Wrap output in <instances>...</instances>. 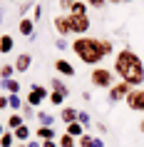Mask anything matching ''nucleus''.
Listing matches in <instances>:
<instances>
[{
    "instance_id": "obj_20",
    "label": "nucleus",
    "mask_w": 144,
    "mask_h": 147,
    "mask_svg": "<svg viewBox=\"0 0 144 147\" xmlns=\"http://www.w3.org/2000/svg\"><path fill=\"white\" fill-rule=\"evenodd\" d=\"M25 102H27V105H32V107L38 110V107H40V105H42L45 100H42V97H40V95L35 92V90H27V92H25Z\"/></svg>"
},
{
    "instance_id": "obj_5",
    "label": "nucleus",
    "mask_w": 144,
    "mask_h": 147,
    "mask_svg": "<svg viewBox=\"0 0 144 147\" xmlns=\"http://www.w3.org/2000/svg\"><path fill=\"white\" fill-rule=\"evenodd\" d=\"M70 18V25H72V32H75L77 38L84 35V32H90V15H75V13H67Z\"/></svg>"
},
{
    "instance_id": "obj_17",
    "label": "nucleus",
    "mask_w": 144,
    "mask_h": 147,
    "mask_svg": "<svg viewBox=\"0 0 144 147\" xmlns=\"http://www.w3.org/2000/svg\"><path fill=\"white\" fill-rule=\"evenodd\" d=\"M20 125H25V117L20 115V112H13V115H8V120H5V127H8V130H17Z\"/></svg>"
},
{
    "instance_id": "obj_42",
    "label": "nucleus",
    "mask_w": 144,
    "mask_h": 147,
    "mask_svg": "<svg viewBox=\"0 0 144 147\" xmlns=\"http://www.w3.org/2000/svg\"><path fill=\"white\" fill-rule=\"evenodd\" d=\"M107 3H112V5H119L122 0H107Z\"/></svg>"
},
{
    "instance_id": "obj_44",
    "label": "nucleus",
    "mask_w": 144,
    "mask_h": 147,
    "mask_svg": "<svg viewBox=\"0 0 144 147\" xmlns=\"http://www.w3.org/2000/svg\"><path fill=\"white\" fill-rule=\"evenodd\" d=\"M139 130H142V132H144V120H142V122H139Z\"/></svg>"
},
{
    "instance_id": "obj_16",
    "label": "nucleus",
    "mask_w": 144,
    "mask_h": 147,
    "mask_svg": "<svg viewBox=\"0 0 144 147\" xmlns=\"http://www.w3.org/2000/svg\"><path fill=\"white\" fill-rule=\"evenodd\" d=\"M13 47H15V40H13V35H8V32H3L0 35V53H13Z\"/></svg>"
},
{
    "instance_id": "obj_39",
    "label": "nucleus",
    "mask_w": 144,
    "mask_h": 147,
    "mask_svg": "<svg viewBox=\"0 0 144 147\" xmlns=\"http://www.w3.org/2000/svg\"><path fill=\"white\" fill-rule=\"evenodd\" d=\"M94 127H97V132H107V125H104V122H97Z\"/></svg>"
},
{
    "instance_id": "obj_11",
    "label": "nucleus",
    "mask_w": 144,
    "mask_h": 147,
    "mask_svg": "<svg viewBox=\"0 0 144 147\" xmlns=\"http://www.w3.org/2000/svg\"><path fill=\"white\" fill-rule=\"evenodd\" d=\"M13 65H15L17 72H27V70H30V65H32V55H30V53H20V55L15 57V62H13Z\"/></svg>"
},
{
    "instance_id": "obj_10",
    "label": "nucleus",
    "mask_w": 144,
    "mask_h": 147,
    "mask_svg": "<svg viewBox=\"0 0 144 147\" xmlns=\"http://www.w3.org/2000/svg\"><path fill=\"white\" fill-rule=\"evenodd\" d=\"M77 115H80V110L70 107V105H65V107L60 110V120H62V125H65V127H67V125H72V122H77Z\"/></svg>"
},
{
    "instance_id": "obj_12",
    "label": "nucleus",
    "mask_w": 144,
    "mask_h": 147,
    "mask_svg": "<svg viewBox=\"0 0 144 147\" xmlns=\"http://www.w3.org/2000/svg\"><path fill=\"white\" fill-rule=\"evenodd\" d=\"M35 140H40V142H47V140H57V132H55V127H45V125H38V130H35Z\"/></svg>"
},
{
    "instance_id": "obj_30",
    "label": "nucleus",
    "mask_w": 144,
    "mask_h": 147,
    "mask_svg": "<svg viewBox=\"0 0 144 147\" xmlns=\"http://www.w3.org/2000/svg\"><path fill=\"white\" fill-rule=\"evenodd\" d=\"M94 145V135H90V132H84L82 137L77 140V147H92Z\"/></svg>"
},
{
    "instance_id": "obj_27",
    "label": "nucleus",
    "mask_w": 144,
    "mask_h": 147,
    "mask_svg": "<svg viewBox=\"0 0 144 147\" xmlns=\"http://www.w3.org/2000/svg\"><path fill=\"white\" fill-rule=\"evenodd\" d=\"M30 90H35V92H38L40 97H42V100H50V92H52V90H47L45 85H38V82H32V85H30Z\"/></svg>"
},
{
    "instance_id": "obj_14",
    "label": "nucleus",
    "mask_w": 144,
    "mask_h": 147,
    "mask_svg": "<svg viewBox=\"0 0 144 147\" xmlns=\"http://www.w3.org/2000/svg\"><path fill=\"white\" fill-rule=\"evenodd\" d=\"M13 132H15V140H17V142H30V140L35 137V132L27 127V122L20 125V127H17V130H13Z\"/></svg>"
},
{
    "instance_id": "obj_26",
    "label": "nucleus",
    "mask_w": 144,
    "mask_h": 147,
    "mask_svg": "<svg viewBox=\"0 0 144 147\" xmlns=\"http://www.w3.org/2000/svg\"><path fill=\"white\" fill-rule=\"evenodd\" d=\"M87 8H90V5H87L84 0H75V5H72L70 13H75V15H87Z\"/></svg>"
},
{
    "instance_id": "obj_48",
    "label": "nucleus",
    "mask_w": 144,
    "mask_h": 147,
    "mask_svg": "<svg viewBox=\"0 0 144 147\" xmlns=\"http://www.w3.org/2000/svg\"><path fill=\"white\" fill-rule=\"evenodd\" d=\"M32 3H35V0H32Z\"/></svg>"
},
{
    "instance_id": "obj_19",
    "label": "nucleus",
    "mask_w": 144,
    "mask_h": 147,
    "mask_svg": "<svg viewBox=\"0 0 144 147\" xmlns=\"http://www.w3.org/2000/svg\"><path fill=\"white\" fill-rule=\"evenodd\" d=\"M65 132H67V135H72L75 140H80V137H82V135H84L87 130H84V125H80V122H72V125H67V127H65Z\"/></svg>"
},
{
    "instance_id": "obj_3",
    "label": "nucleus",
    "mask_w": 144,
    "mask_h": 147,
    "mask_svg": "<svg viewBox=\"0 0 144 147\" xmlns=\"http://www.w3.org/2000/svg\"><path fill=\"white\" fill-rule=\"evenodd\" d=\"M114 70H109V67H92V72H90V82H92V87H97V90H109V87L114 85Z\"/></svg>"
},
{
    "instance_id": "obj_35",
    "label": "nucleus",
    "mask_w": 144,
    "mask_h": 147,
    "mask_svg": "<svg viewBox=\"0 0 144 147\" xmlns=\"http://www.w3.org/2000/svg\"><path fill=\"white\" fill-rule=\"evenodd\" d=\"M70 45H72V42H67V38H57L55 40V47H57V50H67Z\"/></svg>"
},
{
    "instance_id": "obj_21",
    "label": "nucleus",
    "mask_w": 144,
    "mask_h": 147,
    "mask_svg": "<svg viewBox=\"0 0 144 147\" xmlns=\"http://www.w3.org/2000/svg\"><path fill=\"white\" fill-rule=\"evenodd\" d=\"M38 122L45 125V127H52V125H55V115L45 112V110H38Z\"/></svg>"
},
{
    "instance_id": "obj_38",
    "label": "nucleus",
    "mask_w": 144,
    "mask_h": 147,
    "mask_svg": "<svg viewBox=\"0 0 144 147\" xmlns=\"http://www.w3.org/2000/svg\"><path fill=\"white\" fill-rule=\"evenodd\" d=\"M42 147H60V145H57V140H47V142H42Z\"/></svg>"
},
{
    "instance_id": "obj_9",
    "label": "nucleus",
    "mask_w": 144,
    "mask_h": 147,
    "mask_svg": "<svg viewBox=\"0 0 144 147\" xmlns=\"http://www.w3.org/2000/svg\"><path fill=\"white\" fill-rule=\"evenodd\" d=\"M35 28H38V23L32 18H20V23H17V32L27 40H35Z\"/></svg>"
},
{
    "instance_id": "obj_45",
    "label": "nucleus",
    "mask_w": 144,
    "mask_h": 147,
    "mask_svg": "<svg viewBox=\"0 0 144 147\" xmlns=\"http://www.w3.org/2000/svg\"><path fill=\"white\" fill-rule=\"evenodd\" d=\"M0 23H3V13H0Z\"/></svg>"
},
{
    "instance_id": "obj_31",
    "label": "nucleus",
    "mask_w": 144,
    "mask_h": 147,
    "mask_svg": "<svg viewBox=\"0 0 144 147\" xmlns=\"http://www.w3.org/2000/svg\"><path fill=\"white\" fill-rule=\"evenodd\" d=\"M50 105H55V107H62L65 105V95H60V92H50Z\"/></svg>"
},
{
    "instance_id": "obj_36",
    "label": "nucleus",
    "mask_w": 144,
    "mask_h": 147,
    "mask_svg": "<svg viewBox=\"0 0 144 147\" xmlns=\"http://www.w3.org/2000/svg\"><path fill=\"white\" fill-rule=\"evenodd\" d=\"M8 107H10V97H8V95H3V92H0V112H5Z\"/></svg>"
},
{
    "instance_id": "obj_8",
    "label": "nucleus",
    "mask_w": 144,
    "mask_h": 147,
    "mask_svg": "<svg viewBox=\"0 0 144 147\" xmlns=\"http://www.w3.org/2000/svg\"><path fill=\"white\" fill-rule=\"evenodd\" d=\"M52 67H55V72L60 75V78H75L77 72H75V65L70 60H65V57H57V60L52 62Z\"/></svg>"
},
{
    "instance_id": "obj_13",
    "label": "nucleus",
    "mask_w": 144,
    "mask_h": 147,
    "mask_svg": "<svg viewBox=\"0 0 144 147\" xmlns=\"http://www.w3.org/2000/svg\"><path fill=\"white\" fill-rule=\"evenodd\" d=\"M50 90H52V92H60V95H65V97L70 95V87H67V82H65V80H62L60 75H55V78L50 80Z\"/></svg>"
},
{
    "instance_id": "obj_23",
    "label": "nucleus",
    "mask_w": 144,
    "mask_h": 147,
    "mask_svg": "<svg viewBox=\"0 0 144 147\" xmlns=\"http://www.w3.org/2000/svg\"><path fill=\"white\" fill-rule=\"evenodd\" d=\"M57 145L60 147H77V140L72 135H67V132H62L60 137H57Z\"/></svg>"
},
{
    "instance_id": "obj_29",
    "label": "nucleus",
    "mask_w": 144,
    "mask_h": 147,
    "mask_svg": "<svg viewBox=\"0 0 144 147\" xmlns=\"http://www.w3.org/2000/svg\"><path fill=\"white\" fill-rule=\"evenodd\" d=\"M20 115H23V117H25V122H27L30 117H38V110L32 107V105H27V102H25V105H23V110H20Z\"/></svg>"
},
{
    "instance_id": "obj_24",
    "label": "nucleus",
    "mask_w": 144,
    "mask_h": 147,
    "mask_svg": "<svg viewBox=\"0 0 144 147\" xmlns=\"http://www.w3.org/2000/svg\"><path fill=\"white\" fill-rule=\"evenodd\" d=\"M99 47H102V55H114V42L109 38H99Z\"/></svg>"
},
{
    "instance_id": "obj_37",
    "label": "nucleus",
    "mask_w": 144,
    "mask_h": 147,
    "mask_svg": "<svg viewBox=\"0 0 144 147\" xmlns=\"http://www.w3.org/2000/svg\"><path fill=\"white\" fill-rule=\"evenodd\" d=\"M32 20H35V23H40V18H42V5H35V10H32Z\"/></svg>"
},
{
    "instance_id": "obj_1",
    "label": "nucleus",
    "mask_w": 144,
    "mask_h": 147,
    "mask_svg": "<svg viewBox=\"0 0 144 147\" xmlns=\"http://www.w3.org/2000/svg\"><path fill=\"white\" fill-rule=\"evenodd\" d=\"M112 70H114V75L119 80L129 82L132 87H144V62L129 47H124V50H119V53L114 55Z\"/></svg>"
},
{
    "instance_id": "obj_2",
    "label": "nucleus",
    "mask_w": 144,
    "mask_h": 147,
    "mask_svg": "<svg viewBox=\"0 0 144 147\" xmlns=\"http://www.w3.org/2000/svg\"><path fill=\"white\" fill-rule=\"evenodd\" d=\"M70 50L77 55L80 62L92 65V67H99V62L104 60L102 47H99V38H92V35H80V38H75L72 45H70Z\"/></svg>"
},
{
    "instance_id": "obj_40",
    "label": "nucleus",
    "mask_w": 144,
    "mask_h": 147,
    "mask_svg": "<svg viewBox=\"0 0 144 147\" xmlns=\"http://www.w3.org/2000/svg\"><path fill=\"white\" fill-rule=\"evenodd\" d=\"M92 147H104V142H102L99 137H94V145H92Z\"/></svg>"
},
{
    "instance_id": "obj_28",
    "label": "nucleus",
    "mask_w": 144,
    "mask_h": 147,
    "mask_svg": "<svg viewBox=\"0 0 144 147\" xmlns=\"http://www.w3.org/2000/svg\"><path fill=\"white\" fill-rule=\"evenodd\" d=\"M10 97V110H15V112H20V110H23V97H20V95H8Z\"/></svg>"
},
{
    "instance_id": "obj_34",
    "label": "nucleus",
    "mask_w": 144,
    "mask_h": 147,
    "mask_svg": "<svg viewBox=\"0 0 144 147\" xmlns=\"http://www.w3.org/2000/svg\"><path fill=\"white\" fill-rule=\"evenodd\" d=\"M84 3H87L92 10H104V5H107V0H84Z\"/></svg>"
},
{
    "instance_id": "obj_47",
    "label": "nucleus",
    "mask_w": 144,
    "mask_h": 147,
    "mask_svg": "<svg viewBox=\"0 0 144 147\" xmlns=\"http://www.w3.org/2000/svg\"><path fill=\"white\" fill-rule=\"evenodd\" d=\"M10 3H15V0H10Z\"/></svg>"
},
{
    "instance_id": "obj_6",
    "label": "nucleus",
    "mask_w": 144,
    "mask_h": 147,
    "mask_svg": "<svg viewBox=\"0 0 144 147\" xmlns=\"http://www.w3.org/2000/svg\"><path fill=\"white\" fill-rule=\"evenodd\" d=\"M124 102H127L129 110H134V112H144V87H134Z\"/></svg>"
},
{
    "instance_id": "obj_4",
    "label": "nucleus",
    "mask_w": 144,
    "mask_h": 147,
    "mask_svg": "<svg viewBox=\"0 0 144 147\" xmlns=\"http://www.w3.org/2000/svg\"><path fill=\"white\" fill-rule=\"evenodd\" d=\"M134 87L129 85V82H124V80H119V82H114L109 90H107V102L109 105H114V102H124L129 97V92H132Z\"/></svg>"
},
{
    "instance_id": "obj_46",
    "label": "nucleus",
    "mask_w": 144,
    "mask_h": 147,
    "mask_svg": "<svg viewBox=\"0 0 144 147\" xmlns=\"http://www.w3.org/2000/svg\"><path fill=\"white\" fill-rule=\"evenodd\" d=\"M122 3H132V0H122Z\"/></svg>"
},
{
    "instance_id": "obj_7",
    "label": "nucleus",
    "mask_w": 144,
    "mask_h": 147,
    "mask_svg": "<svg viewBox=\"0 0 144 147\" xmlns=\"http://www.w3.org/2000/svg\"><path fill=\"white\" fill-rule=\"evenodd\" d=\"M52 25H55V30H57V38H67V35H72V25H70V18L65 15V13L55 15Z\"/></svg>"
},
{
    "instance_id": "obj_22",
    "label": "nucleus",
    "mask_w": 144,
    "mask_h": 147,
    "mask_svg": "<svg viewBox=\"0 0 144 147\" xmlns=\"http://www.w3.org/2000/svg\"><path fill=\"white\" fill-rule=\"evenodd\" d=\"M15 145H17V140H15V132L13 130H8L0 137V147H15Z\"/></svg>"
},
{
    "instance_id": "obj_32",
    "label": "nucleus",
    "mask_w": 144,
    "mask_h": 147,
    "mask_svg": "<svg viewBox=\"0 0 144 147\" xmlns=\"http://www.w3.org/2000/svg\"><path fill=\"white\" fill-rule=\"evenodd\" d=\"M77 122H80V125H84V130H90V125H92V117L87 115V112H80V115H77Z\"/></svg>"
},
{
    "instance_id": "obj_41",
    "label": "nucleus",
    "mask_w": 144,
    "mask_h": 147,
    "mask_svg": "<svg viewBox=\"0 0 144 147\" xmlns=\"http://www.w3.org/2000/svg\"><path fill=\"white\" fill-rule=\"evenodd\" d=\"M5 132H8V127H5V125L0 122V137H3V135H5Z\"/></svg>"
},
{
    "instance_id": "obj_43",
    "label": "nucleus",
    "mask_w": 144,
    "mask_h": 147,
    "mask_svg": "<svg viewBox=\"0 0 144 147\" xmlns=\"http://www.w3.org/2000/svg\"><path fill=\"white\" fill-rule=\"evenodd\" d=\"M15 147H27V142H17V145Z\"/></svg>"
},
{
    "instance_id": "obj_15",
    "label": "nucleus",
    "mask_w": 144,
    "mask_h": 147,
    "mask_svg": "<svg viewBox=\"0 0 144 147\" xmlns=\"http://www.w3.org/2000/svg\"><path fill=\"white\" fill-rule=\"evenodd\" d=\"M0 87H3V92H8V95H20V82L15 78L13 80H0Z\"/></svg>"
},
{
    "instance_id": "obj_18",
    "label": "nucleus",
    "mask_w": 144,
    "mask_h": 147,
    "mask_svg": "<svg viewBox=\"0 0 144 147\" xmlns=\"http://www.w3.org/2000/svg\"><path fill=\"white\" fill-rule=\"evenodd\" d=\"M15 65H10V62H3L0 65V80H13L15 78Z\"/></svg>"
},
{
    "instance_id": "obj_33",
    "label": "nucleus",
    "mask_w": 144,
    "mask_h": 147,
    "mask_svg": "<svg viewBox=\"0 0 144 147\" xmlns=\"http://www.w3.org/2000/svg\"><path fill=\"white\" fill-rule=\"evenodd\" d=\"M57 5H60V10L67 15L70 10H72V5H75V0H57Z\"/></svg>"
},
{
    "instance_id": "obj_25",
    "label": "nucleus",
    "mask_w": 144,
    "mask_h": 147,
    "mask_svg": "<svg viewBox=\"0 0 144 147\" xmlns=\"http://www.w3.org/2000/svg\"><path fill=\"white\" fill-rule=\"evenodd\" d=\"M30 10H35V3H32V0H25V3L17 5V15H20V18H27Z\"/></svg>"
}]
</instances>
